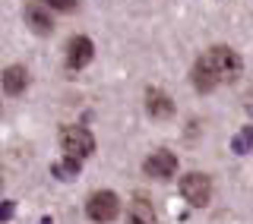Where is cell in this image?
<instances>
[{"label": "cell", "instance_id": "1", "mask_svg": "<svg viewBox=\"0 0 253 224\" xmlns=\"http://www.w3.org/2000/svg\"><path fill=\"white\" fill-rule=\"evenodd\" d=\"M203 60L212 67V73H215L221 82H231V79H237V73H241V57H237V51H231V47H212V51L203 54Z\"/></svg>", "mask_w": 253, "mask_h": 224}, {"label": "cell", "instance_id": "2", "mask_svg": "<svg viewBox=\"0 0 253 224\" xmlns=\"http://www.w3.org/2000/svg\"><path fill=\"white\" fill-rule=\"evenodd\" d=\"M117 212H121V199L111 193V189H98V193H92L89 202H85V215H89L95 224H111L117 218Z\"/></svg>", "mask_w": 253, "mask_h": 224}, {"label": "cell", "instance_id": "3", "mask_svg": "<svg viewBox=\"0 0 253 224\" xmlns=\"http://www.w3.org/2000/svg\"><path fill=\"white\" fill-rule=\"evenodd\" d=\"M60 146L67 155H73V158H89L92 151H95V136L85 130V126H63L60 130Z\"/></svg>", "mask_w": 253, "mask_h": 224}, {"label": "cell", "instance_id": "4", "mask_svg": "<svg viewBox=\"0 0 253 224\" xmlns=\"http://www.w3.org/2000/svg\"><path fill=\"white\" fill-rule=\"evenodd\" d=\"M180 196H184L193 209H203V205L212 199V180L206 177V174H200V171L187 174V177H180Z\"/></svg>", "mask_w": 253, "mask_h": 224}, {"label": "cell", "instance_id": "5", "mask_svg": "<svg viewBox=\"0 0 253 224\" xmlns=\"http://www.w3.org/2000/svg\"><path fill=\"white\" fill-rule=\"evenodd\" d=\"M146 174L149 177H155V180H168V177H174V171H177V155L174 151H165V149H158V151H152V155L146 158Z\"/></svg>", "mask_w": 253, "mask_h": 224}, {"label": "cell", "instance_id": "6", "mask_svg": "<svg viewBox=\"0 0 253 224\" xmlns=\"http://www.w3.org/2000/svg\"><path fill=\"white\" fill-rule=\"evenodd\" d=\"M92 57H95V44L89 41V38H85V35L70 38V44H67V67H70V70L89 67Z\"/></svg>", "mask_w": 253, "mask_h": 224}, {"label": "cell", "instance_id": "7", "mask_svg": "<svg viewBox=\"0 0 253 224\" xmlns=\"http://www.w3.org/2000/svg\"><path fill=\"white\" fill-rule=\"evenodd\" d=\"M22 16H26V26H32V32H38V35H51L54 32V19L42 3H29L22 10Z\"/></svg>", "mask_w": 253, "mask_h": 224}, {"label": "cell", "instance_id": "8", "mask_svg": "<svg viewBox=\"0 0 253 224\" xmlns=\"http://www.w3.org/2000/svg\"><path fill=\"white\" fill-rule=\"evenodd\" d=\"M146 111H149V117H158V120L171 117V114H174L171 95H165L162 89H149V92H146Z\"/></svg>", "mask_w": 253, "mask_h": 224}, {"label": "cell", "instance_id": "9", "mask_svg": "<svg viewBox=\"0 0 253 224\" xmlns=\"http://www.w3.org/2000/svg\"><path fill=\"white\" fill-rule=\"evenodd\" d=\"M126 224H158L155 218V209L146 202L142 196H136L130 202V209H126Z\"/></svg>", "mask_w": 253, "mask_h": 224}, {"label": "cell", "instance_id": "10", "mask_svg": "<svg viewBox=\"0 0 253 224\" xmlns=\"http://www.w3.org/2000/svg\"><path fill=\"white\" fill-rule=\"evenodd\" d=\"M193 85H196V92H212L215 85H221V79L212 73V67L203 57L193 63Z\"/></svg>", "mask_w": 253, "mask_h": 224}, {"label": "cell", "instance_id": "11", "mask_svg": "<svg viewBox=\"0 0 253 224\" xmlns=\"http://www.w3.org/2000/svg\"><path fill=\"white\" fill-rule=\"evenodd\" d=\"M29 85V73L26 67H6L3 70V92L6 95H22Z\"/></svg>", "mask_w": 253, "mask_h": 224}, {"label": "cell", "instance_id": "12", "mask_svg": "<svg viewBox=\"0 0 253 224\" xmlns=\"http://www.w3.org/2000/svg\"><path fill=\"white\" fill-rule=\"evenodd\" d=\"M79 164H83V161H79V158L67 155V158H63V161L51 164V174H54V177H57V180H73L76 174H79Z\"/></svg>", "mask_w": 253, "mask_h": 224}, {"label": "cell", "instance_id": "13", "mask_svg": "<svg viewBox=\"0 0 253 224\" xmlns=\"http://www.w3.org/2000/svg\"><path fill=\"white\" fill-rule=\"evenodd\" d=\"M231 149L237 151V155H247V151L253 149V126H244V130H241V133L234 136Z\"/></svg>", "mask_w": 253, "mask_h": 224}, {"label": "cell", "instance_id": "14", "mask_svg": "<svg viewBox=\"0 0 253 224\" xmlns=\"http://www.w3.org/2000/svg\"><path fill=\"white\" fill-rule=\"evenodd\" d=\"M47 6H54V10H63V13H70L76 6V0H47Z\"/></svg>", "mask_w": 253, "mask_h": 224}, {"label": "cell", "instance_id": "15", "mask_svg": "<svg viewBox=\"0 0 253 224\" xmlns=\"http://www.w3.org/2000/svg\"><path fill=\"white\" fill-rule=\"evenodd\" d=\"M13 212H16V202H3L0 205V221H10Z\"/></svg>", "mask_w": 253, "mask_h": 224}]
</instances>
